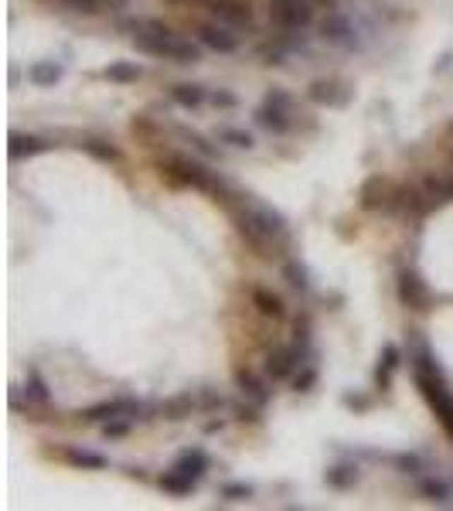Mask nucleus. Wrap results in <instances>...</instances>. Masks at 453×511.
Segmentation results:
<instances>
[{"label":"nucleus","instance_id":"nucleus-1","mask_svg":"<svg viewBox=\"0 0 453 511\" xmlns=\"http://www.w3.org/2000/svg\"><path fill=\"white\" fill-rule=\"evenodd\" d=\"M225 208H229V215H232L236 232L246 239L262 259H279V256L294 246V232H290L286 215H283L279 208H273L270 201L253 195V191H236Z\"/></svg>","mask_w":453,"mask_h":511},{"label":"nucleus","instance_id":"nucleus-2","mask_svg":"<svg viewBox=\"0 0 453 511\" xmlns=\"http://www.w3.org/2000/svg\"><path fill=\"white\" fill-rule=\"evenodd\" d=\"M147 413H157V406H147V402H140L133 395H116V399H102L96 406H85L79 413L82 423H89V426H102V423H109V419H119V416H130V419H154V416Z\"/></svg>","mask_w":453,"mask_h":511},{"label":"nucleus","instance_id":"nucleus-3","mask_svg":"<svg viewBox=\"0 0 453 511\" xmlns=\"http://www.w3.org/2000/svg\"><path fill=\"white\" fill-rule=\"evenodd\" d=\"M395 294H399V303H402L406 311H416V314L433 311V290H430V283L423 279V273H419L416 266H402V270H399Z\"/></svg>","mask_w":453,"mask_h":511},{"label":"nucleus","instance_id":"nucleus-4","mask_svg":"<svg viewBox=\"0 0 453 511\" xmlns=\"http://www.w3.org/2000/svg\"><path fill=\"white\" fill-rule=\"evenodd\" d=\"M276 31H307L314 24V0H270Z\"/></svg>","mask_w":453,"mask_h":511},{"label":"nucleus","instance_id":"nucleus-5","mask_svg":"<svg viewBox=\"0 0 453 511\" xmlns=\"http://www.w3.org/2000/svg\"><path fill=\"white\" fill-rule=\"evenodd\" d=\"M320 38L327 44H334V48H341V52H361L365 48L358 24L351 18H344V14H337V11H331L327 18L320 20Z\"/></svg>","mask_w":453,"mask_h":511},{"label":"nucleus","instance_id":"nucleus-6","mask_svg":"<svg viewBox=\"0 0 453 511\" xmlns=\"http://www.w3.org/2000/svg\"><path fill=\"white\" fill-rule=\"evenodd\" d=\"M195 38L208 48V52H218V55H236L242 48V35H236V28L222 24V20H205L198 24Z\"/></svg>","mask_w":453,"mask_h":511},{"label":"nucleus","instance_id":"nucleus-7","mask_svg":"<svg viewBox=\"0 0 453 511\" xmlns=\"http://www.w3.org/2000/svg\"><path fill=\"white\" fill-rule=\"evenodd\" d=\"M351 99H355V89H351V82L344 79H317L307 85V102H314V106L344 109Z\"/></svg>","mask_w":453,"mask_h":511},{"label":"nucleus","instance_id":"nucleus-8","mask_svg":"<svg viewBox=\"0 0 453 511\" xmlns=\"http://www.w3.org/2000/svg\"><path fill=\"white\" fill-rule=\"evenodd\" d=\"M300 365H303V354L296 351L294 344H273V348L266 351V358H262V372L270 375L273 382L294 378Z\"/></svg>","mask_w":453,"mask_h":511},{"label":"nucleus","instance_id":"nucleus-9","mask_svg":"<svg viewBox=\"0 0 453 511\" xmlns=\"http://www.w3.org/2000/svg\"><path fill=\"white\" fill-rule=\"evenodd\" d=\"M392 195H395V188L389 177L368 174L361 181V188H358V208H361V212H385Z\"/></svg>","mask_w":453,"mask_h":511},{"label":"nucleus","instance_id":"nucleus-10","mask_svg":"<svg viewBox=\"0 0 453 511\" xmlns=\"http://www.w3.org/2000/svg\"><path fill=\"white\" fill-rule=\"evenodd\" d=\"M205 7L212 11V18L222 20V24H229V28H253L256 20H253V7L249 4H242V0H205Z\"/></svg>","mask_w":453,"mask_h":511},{"label":"nucleus","instance_id":"nucleus-11","mask_svg":"<svg viewBox=\"0 0 453 511\" xmlns=\"http://www.w3.org/2000/svg\"><path fill=\"white\" fill-rule=\"evenodd\" d=\"M402 361H406L402 348H399L395 341H382V351H378V365H375V389L389 392V389H392L395 372L402 368Z\"/></svg>","mask_w":453,"mask_h":511},{"label":"nucleus","instance_id":"nucleus-12","mask_svg":"<svg viewBox=\"0 0 453 511\" xmlns=\"http://www.w3.org/2000/svg\"><path fill=\"white\" fill-rule=\"evenodd\" d=\"M270 375L262 372V375H256V372H249V368H236V389L246 399H253V402H259L262 409L273 402V389H270Z\"/></svg>","mask_w":453,"mask_h":511},{"label":"nucleus","instance_id":"nucleus-13","mask_svg":"<svg viewBox=\"0 0 453 511\" xmlns=\"http://www.w3.org/2000/svg\"><path fill=\"white\" fill-rule=\"evenodd\" d=\"M55 143L44 137H35V133H11L7 137V157L11 160H28V157H38V154H48Z\"/></svg>","mask_w":453,"mask_h":511},{"label":"nucleus","instance_id":"nucleus-14","mask_svg":"<svg viewBox=\"0 0 453 511\" xmlns=\"http://www.w3.org/2000/svg\"><path fill=\"white\" fill-rule=\"evenodd\" d=\"M253 123H256L259 130H266V133H273V137H283V133H290L294 130V119L286 109H279V106H270V102H259L256 113H253Z\"/></svg>","mask_w":453,"mask_h":511},{"label":"nucleus","instance_id":"nucleus-15","mask_svg":"<svg viewBox=\"0 0 453 511\" xmlns=\"http://www.w3.org/2000/svg\"><path fill=\"white\" fill-rule=\"evenodd\" d=\"M59 457L68 467H76V471H106V467H109V457H106V453L85 450V447H76V443L61 447Z\"/></svg>","mask_w":453,"mask_h":511},{"label":"nucleus","instance_id":"nucleus-16","mask_svg":"<svg viewBox=\"0 0 453 511\" xmlns=\"http://www.w3.org/2000/svg\"><path fill=\"white\" fill-rule=\"evenodd\" d=\"M174 471L188 474L191 481H201L205 474H208V467H212V457L201 450V447H184V450L174 457V464H171Z\"/></svg>","mask_w":453,"mask_h":511},{"label":"nucleus","instance_id":"nucleus-17","mask_svg":"<svg viewBox=\"0 0 453 511\" xmlns=\"http://www.w3.org/2000/svg\"><path fill=\"white\" fill-rule=\"evenodd\" d=\"M358 481H361V467L355 460H341V464H331L324 471V484L331 491H351V488H358Z\"/></svg>","mask_w":453,"mask_h":511},{"label":"nucleus","instance_id":"nucleus-18","mask_svg":"<svg viewBox=\"0 0 453 511\" xmlns=\"http://www.w3.org/2000/svg\"><path fill=\"white\" fill-rule=\"evenodd\" d=\"M191 413H201L195 392H178V395H171V399H164V402H157V416L171 419V423H181Z\"/></svg>","mask_w":453,"mask_h":511},{"label":"nucleus","instance_id":"nucleus-19","mask_svg":"<svg viewBox=\"0 0 453 511\" xmlns=\"http://www.w3.org/2000/svg\"><path fill=\"white\" fill-rule=\"evenodd\" d=\"M61 76H65V65L61 61H31L28 65V82L35 85V89H52V85H59Z\"/></svg>","mask_w":453,"mask_h":511},{"label":"nucleus","instance_id":"nucleus-20","mask_svg":"<svg viewBox=\"0 0 453 511\" xmlns=\"http://www.w3.org/2000/svg\"><path fill=\"white\" fill-rule=\"evenodd\" d=\"M167 96H171V102L181 106V109H201V106L208 102V89L198 85V82H178V85L167 89Z\"/></svg>","mask_w":453,"mask_h":511},{"label":"nucleus","instance_id":"nucleus-21","mask_svg":"<svg viewBox=\"0 0 453 511\" xmlns=\"http://www.w3.org/2000/svg\"><path fill=\"white\" fill-rule=\"evenodd\" d=\"M294 344L296 351L303 354V361H317V348H314V317L310 314H300L294 320Z\"/></svg>","mask_w":453,"mask_h":511},{"label":"nucleus","instance_id":"nucleus-22","mask_svg":"<svg viewBox=\"0 0 453 511\" xmlns=\"http://www.w3.org/2000/svg\"><path fill=\"white\" fill-rule=\"evenodd\" d=\"M283 279L294 287L296 294H310V287H314V273H310V266H307L300 256L283 259Z\"/></svg>","mask_w":453,"mask_h":511},{"label":"nucleus","instance_id":"nucleus-23","mask_svg":"<svg viewBox=\"0 0 453 511\" xmlns=\"http://www.w3.org/2000/svg\"><path fill=\"white\" fill-rule=\"evenodd\" d=\"M102 79H109L113 85H133V82L143 79V65H140V61L116 59V61H109V65L102 68Z\"/></svg>","mask_w":453,"mask_h":511},{"label":"nucleus","instance_id":"nucleus-24","mask_svg":"<svg viewBox=\"0 0 453 511\" xmlns=\"http://www.w3.org/2000/svg\"><path fill=\"white\" fill-rule=\"evenodd\" d=\"M249 296H253V307H256L262 317H270V320H283V317H286V303H283L279 294H273V290H266V287H253Z\"/></svg>","mask_w":453,"mask_h":511},{"label":"nucleus","instance_id":"nucleus-25","mask_svg":"<svg viewBox=\"0 0 453 511\" xmlns=\"http://www.w3.org/2000/svg\"><path fill=\"white\" fill-rule=\"evenodd\" d=\"M416 491L423 494L426 501H433V505H450V484L443 481V477H436V474H419L416 477Z\"/></svg>","mask_w":453,"mask_h":511},{"label":"nucleus","instance_id":"nucleus-26","mask_svg":"<svg viewBox=\"0 0 453 511\" xmlns=\"http://www.w3.org/2000/svg\"><path fill=\"white\" fill-rule=\"evenodd\" d=\"M20 389H24V395H28V402H35L38 409H48V406H52V389H48L44 375H41L35 365L28 368V375H24V385H20Z\"/></svg>","mask_w":453,"mask_h":511},{"label":"nucleus","instance_id":"nucleus-27","mask_svg":"<svg viewBox=\"0 0 453 511\" xmlns=\"http://www.w3.org/2000/svg\"><path fill=\"white\" fill-rule=\"evenodd\" d=\"M157 488L164 494H171V498H188L198 488V481H191L188 474L174 471V467H167L164 474H157Z\"/></svg>","mask_w":453,"mask_h":511},{"label":"nucleus","instance_id":"nucleus-28","mask_svg":"<svg viewBox=\"0 0 453 511\" xmlns=\"http://www.w3.org/2000/svg\"><path fill=\"white\" fill-rule=\"evenodd\" d=\"M79 150H85L89 157L102 160V164H119V160H123V150H119L116 143H109V140H99V137H82V140H79Z\"/></svg>","mask_w":453,"mask_h":511},{"label":"nucleus","instance_id":"nucleus-29","mask_svg":"<svg viewBox=\"0 0 453 511\" xmlns=\"http://www.w3.org/2000/svg\"><path fill=\"white\" fill-rule=\"evenodd\" d=\"M174 133H178L184 143H191V150H195V154H201L205 160H222V150H218V147L205 137V133H198V130H191V126H181V123L174 126Z\"/></svg>","mask_w":453,"mask_h":511},{"label":"nucleus","instance_id":"nucleus-30","mask_svg":"<svg viewBox=\"0 0 453 511\" xmlns=\"http://www.w3.org/2000/svg\"><path fill=\"white\" fill-rule=\"evenodd\" d=\"M385 460H389L399 474H406V477H419V474H426V457H423V453H416V450L389 453Z\"/></svg>","mask_w":453,"mask_h":511},{"label":"nucleus","instance_id":"nucleus-31","mask_svg":"<svg viewBox=\"0 0 453 511\" xmlns=\"http://www.w3.org/2000/svg\"><path fill=\"white\" fill-rule=\"evenodd\" d=\"M215 140H218V143L236 147V150H253V147H256V137H253L249 130H242V126H218Z\"/></svg>","mask_w":453,"mask_h":511},{"label":"nucleus","instance_id":"nucleus-32","mask_svg":"<svg viewBox=\"0 0 453 511\" xmlns=\"http://www.w3.org/2000/svg\"><path fill=\"white\" fill-rule=\"evenodd\" d=\"M290 382H294V392H314L317 382H320V365L317 361H303Z\"/></svg>","mask_w":453,"mask_h":511},{"label":"nucleus","instance_id":"nucleus-33","mask_svg":"<svg viewBox=\"0 0 453 511\" xmlns=\"http://www.w3.org/2000/svg\"><path fill=\"white\" fill-rule=\"evenodd\" d=\"M423 191L430 195L433 205H447V201H453V177H426Z\"/></svg>","mask_w":453,"mask_h":511},{"label":"nucleus","instance_id":"nucleus-34","mask_svg":"<svg viewBox=\"0 0 453 511\" xmlns=\"http://www.w3.org/2000/svg\"><path fill=\"white\" fill-rule=\"evenodd\" d=\"M253 494H256V488L246 484V481H225L218 488V498H225V501H249Z\"/></svg>","mask_w":453,"mask_h":511},{"label":"nucleus","instance_id":"nucleus-35","mask_svg":"<svg viewBox=\"0 0 453 511\" xmlns=\"http://www.w3.org/2000/svg\"><path fill=\"white\" fill-rule=\"evenodd\" d=\"M232 409H236V419H238V423H249V426H259V423L266 419V416H262V406H259V402H253V399H246V402H236Z\"/></svg>","mask_w":453,"mask_h":511},{"label":"nucleus","instance_id":"nucleus-36","mask_svg":"<svg viewBox=\"0 0 453 511\" xmlns=\"http://www.w3.org/2000/svg\"><path fill=\"white\" fill-rule=\"evenodd\" d=\"M198 406H201V413H218V409L229 406V399L218 389H198Z\"/></svg>","mask_w":453,"mask_h":511},{"label":"nucleus","instance_id":"nucleus-37","mask_svg":"<svg viewBox=\"0 0 453 511\" xmlns=\"http://www.w3.org/2000/svg\"><path fill=\"white\" fill-rule=\"evenodd\" d=\"M137 426V419H130V416H119V419H109V423H102V436L106 440H123V436H130V430Z\"/></svg>","mask_w":453,"mask_h":511},{"label":"nucleus","instance_id":"nucleus-38","mask_svg":"<svg viewBox=\"0 0 453 511\" xmlns=\"http://www.w3.org/2000/svg\"><path fill=\"white\" fill-rule=\"evenodd\" d=\"M341 406L344 409H351V413H368L372 409V395H365V392H341Z\"/></svg>","mask_w":453,"mask_h":511},{"label":"nucleus","instance_id":"nucleus-39","mask_svg":"<svg viewBox=\"0 0 453 511\" xmlns=\"http://www.w3.org/2000/svg\"><path fill=\"white\" fill-rule=\"evenodd\" d=\"M208 102L215 106V109H238L242 106V99L236 92H229V89H212L208 92Z\"/></svg>","mask_w":453,"mask_h":511},{"label":"nucleus","instance_id":"nucleus-40","mask_svg":"<svg viewBox=\"0 0 453 511\" xmlns=\"http://www.w3.org/2000/svg\"><path fill=\"white\" fill-rule=\"evenodd\" d=\"M59 4L68 7V11H76V14H99V11H106L102 0H59Z\"/></svg>","mask_w":453,"mask_h":511},{"label":"nucleus","instance_id":"nucleus-41","mask_svg":"<svg viewBox=\"0 0 453 511\" xmlns=\"http://www.w3.org/2000/svg\"><path fill=\"white\" fill-rule=\"evenodd\" d=\"M262 102H270V106H279V109L294 113V96H290L286 89H266V96H262Z\"/></svg>","mask_w":453,"mask_h":511},{"label":"nucleus","instance_id":"nucleus-42","mask_svg":"<svg viewBox=\"0 0 453 511\" xmlns=\"http://www.w3.org/2000/svg\"><path fill=\"white\" fill-rule=\"evenodd\" d=\"M450 65H453V52H447V55H440V61L433 65V72H447Z\"/></svg>","mask_w":453,"mask_h":511},{"label":"nucleus","instance_id":"nucleus-43","mask_svg":"<svg viewBox=\"0 0 453 511\" xmlns=\"http://www.w3.org/2000/svg\"><path fill=\"white\" fill-rule=\"evenodd\" d=\"M222 426H225V419H208V423H205V433H218Z\"/></svg>","mask_w":453,"mask_h":511},{"label":"nucleus","instance_id":"nucleus-44","mask_svg":"<svg viewBox=\"0 0 453 511\" xmlns=\"http://www.w3.org/2000/svg\"><path fill=\"white\" fill-rule=\"evenodd\" d=\"M106 4V11H119V7H126L130 0H102Z\"/></svg>","mask_w":453,"mask_h":511},{"label":"nucleus","instance_id":"nucleus-45","mask_svg":"<svg viewBox=\"0 0 453 511\" xmlns=\"http://www.w3.org/2000/svg\"><path fill=\"white\" fill-rule=\"evenodd\" d=\"M130 477H137V481H150V477H147V471H143V467H130Z\"/></svg>","mask_w":453,"mask_h":511}]
</instances>
